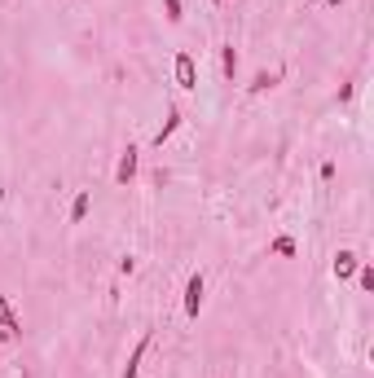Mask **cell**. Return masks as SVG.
<instances>
[{"instance_id": "cell-6", "label": "cell", "mask_w": 374, "mask_h": 378, "mask_svg": "<svg viewBox=\"0 0 374 378\" xmlns=\"http://www.w3.org/2000/svg\"><path fill=\"white\" fill-rule=\"evenodd\" d=\"M150 343H154V330H145V335L137 339V348L128 352V365H123V378H137V374H141V360H145V352H150Z\"/></svg>"}, {"instance_id": "cell-2", "label": "cell", "mask_w": 374, "mask_h": 378, "mask_svg": "<svg viewBox=\"0 0 374 378\" xmlns=\"http://www.w3.org/2000/svg\"><path fill=\"white\" fill-rule=\"evenodd\" d=\"M172 71H176V84H181L185 93H194L199 88V62H194V53H176V62H172Z\"/></svg>"}, {"instance_id": "cell-9", "label": "cell", "mask_w": 374, "mask_h": 378, "mask_svg": "<svg viewBox=\"0 0 374 378\" xmlns=\"http://www.w3.org/2000/svg\"><path fill=\"white\" fill-rule=\"evenodd\" d=\"M88 207H93V194H88V189H79V194H75V203H71V216H67V220H71V224H84Z\"/></svg>"}, {"instance_id": "cell-11", "label": "cell", "mask_w": 374, "mask_h": 378, "mask_svg": "<svg viewBox=\"0 0 374 378\" xmlns=\"http://www.w3.org/2000/svg\"><path fill=\"white\" fill-rule=\"evenodd\" d=\"M295 251H300V246H295V238H290V234H282V238H273V242H269V255H282V259H290Z\"/></svg>"}, {"instance_id": "cell-4", "label": "cell", "mask_w": 374, "mask_h": 378, "mask_svg": "<svg viewBox=\"0 0 374 378\" xmlns=\"http://www.w3.org/2000/svg\"><path fill=\"white\" fill-rule=\"evenodd\" d=\"M356 264H361V255L356 251H335V259H330V273H335V282H348V277H356Z\"/></svg>"}, {"instance_id": "cell-12", "label": "cell", "mask_w": 374, "mask_h": 378, "mask_svg": "<svg viewBox=\"0 0 374 378\" xmlns=\"http://www.w3.org/2000/svg\"><path fill=\"white\" fill-rule=\"evenodd\" d=\"M356 286H361V290H374V264H366V259L356 264Z\"/></svg>"}, {"instance_id": "cell-14", "label": "cell", "mask_w": 374, "mask_h": 378, "mask_svg": "<svg viewBox=\"0 0 374 378\" xmlns=\"http://www.w3.org/2000/svg\"><path fill=\"white\" fill-rule=\"evenodd\" d=\"M119 273L133 277V273H137V255H123V259H119Z\"/></svg>"}, {"instance_id": "cell-13", "label": "cell", "mask_w": 374, "mask_h": 378, "mask_svg": "<svg viewBox=\"0 0 374 378\" xmlns=\"http://www.w3.org/2000/svg\"><path fill=\"white\" fill-rule=\"evenodd\" d=\"M163 13H168V22H181L185 18V5H181V0H163Z\"/></svg>"}, {"instance_id": "cell-7", "label": "cell", "mask_w": 374, "mask_h": 378, "mask_svg": "<svg viewBox=\"0 0 374 378\" xmlns=\"http://www.w3.org/2000/svg\"><path fill=\"white\" fill-rule=\"evenodd\" d=\"M181 119H185V114H181V106H168V119H163V128H159V133H154V150H163V141H172V133H176V128H181Z\"/></svg>"}, {"instance_id": "cell-15", "label": "cell", "mask_w": 374, "mask_h": 378, "mask_svg": "<svg viewBox=\"0 0 374 378\" xmlns=\"http://www.w3.org/2000/svg\"><path fill=\"white\" fill-rule=\"evenodd\" d=\"M326 5H330V9H335V5H344V0H326Z\"/></svg>"}, {"instance_id": "cell-8", "label": "cell", "mask_w": 374, "mask_h": 378, "mask_svg": "<svg viewBox=\"0 0 374 378\" xmlns=\"http://www.w3.org/2000/svg\"><path fill=\"white\" fill-rule=\"evenodd\" d=\"M278 84H282V71H255L251 84H247V93L260 97V93H269V88H278Z\"/></svg>"}, {"instance_id": "cell-1", "label": "cell", "mask_w": 374, "mask_h": 378, "mask_svg": "<svg viewBox=\"0 0 374 378\" xmlns=\"http://www.w3.org/2000/svg\"><path fill=\"white\" fill-rule=\"evenodd\" d=\"M203 299H207V277L203 273H189V282H185V317L189 321H199Z\"/></svg>"}, {"instance_id": "cell-10", "label": "cell", "mask_w": 374, "mask_h": 378, "mask_svg": "<svg viewBox=\"0 0 374 378\" xmlns=\"http://www.w3.org/2000/svg\"><path fill=\"white\" fill-rule=\"evenodd\" d=\"M220 71H225V79H238V48L234 44H220Z\"/></svg>"}, {"instance_id": "cell-5", "label": "cell", "mask_w": 374, "mask_h": 378, "mask_svg": "<svg viewBox=\"0 0 374 378\" xmlns=\"http://www.w3.org/2000/svg\"><path fill=\"white\" fill-rule=\"evenodd\" d=\"M0 335L5 339H22V317L13 312V304L5 299V295H0Z\"/></svg>"}, {"instance_id": "cell-3", "label": "cell", "mask_w": 374, "mask_h": 378, "mask_svg": "<svg viewBox=\"0 0 374 378\" xmlns=\"http://www.w3.org/2000/svg\"><path fill=\"white\" fill-rule=\"evenodd\" d=\"M137 168H141V150H137V145H123V154L115 163V185H133Z\"/></svg>"}]
</instances>
